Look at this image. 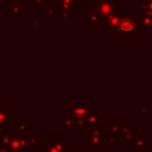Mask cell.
I'll list each match as a JSON object with an SVG mask.
<instances>
[{
    "label": "cell",
    "mask_w": 152,
    "mask_h": 152,
    "mask_svg": "<svg viewBox=\"0 0 152 152\" xmlns=\"http://www.w3.org/2000/svg\"><path fill=\"white\" fill-rule=\"evenodd\" d=\"M132 147L137 150V152H144L146 148H148V139L140 137L132 141Z\"/></svg>",
    "instance_id": "5"
},
{
    "label": "cell",
    "mask_w": 152,
    "mask_h": 152,
    "mask_svg": "<svg viewBox=\"0 0 152 152\" xmlns=\"http://www.w3.org/2000/svg\"><path fill=\"white\" fill-rule=\"evenodd\" d=\"M89 140H90V134H89V132H88V133H84V134H83V141H84L86 144H88Z\"/></svg>",
    "instance_id": "8"
},
{
    "label": "cell",
    "mask_w": 152,
    "mask_h": 152,
    "mask_svg": "<svg viewBox=\"0 0 152 152\" xmlns=\"http://www.w3.org/2000/svg\"><path fill=\"white\" fill-rule=\"evenodd\" d=\"M0 152H12V151L6 146H0Z\"/></svg>",
    "instance_id": "10"
},
{
    "label": "cell",
    "mask_w": 152,
    "mask_h": 152,
    "mask_svg": "<svg viewBox=\"0 0 152 152\" xmlns=\"http://www.w3.org/2000/svg\"><path fill=\"white\" fill-rule=\"evenodd\" d=\"M24 141H25V146L26 148H36V146L40 142V139L36 137L34 133H31V132H27L24 134Z\"/></svg>",
    "instance_id": "4"
},
{
    "label": "cell",
    "mask_w": 152,
    "mask_h": 152,
    "mask_svg": "<svg viewBox=\"0 0 152 152\" xmlns=\"http://www.w3.org/2000/svg\"><path fill=\"white\" fill-rule=\"evenodd\" d=\"M88 145L89 148H104L106 147L104 135H90V140Z\"/></svg>",
    "instance_id": "3"
},
{
    "label": "cell",
    "mask_w": 152,
    "mask_h": 152,
    "mask_svg": "<svg viewBox=\"0 0 152 152\" xmlns=\"http://www.w3.org/2000/svg\"><path fill=\"white\" fill-rule=\"evenodd\" d=\"M40 152H68V139L48 138L40 145Z\"/></svg>",
    "instance_id": "1"
},
{
    "label": "cell",
    "mask_w": 152,
    "mask_h": 152,
    "mask_svg": "<svg viewBox=\"0 0 152 152\" xmlns=\"http://www.w3.org/2000/svg\"><path fill=\"white\" fill-rule=\"evenodd\" d=\"M30 124L28 122H14V133L25 134L28 132Z\"/></svg>",
    "instance_id": "6"
},
{
    "label": "cell",
    "mask_w": 152,
    "mask_h": 152,
    "mask_svg": "<svg viewBox=\"0 0 152 152\" xmlns=\"http://www.w3.org/2000/svg\"><path fill=\"white\" fill-rule=\"evenodd\" d=\"M7 147L12 152H25L26 146H25V141H24V134H18L14 132L10 133Z\"/></svg>",
    "instance_id": "2"
},
{
    "label": "cell",
    "mask_w": 152,
    "mask_h": 152,
    "mask_svg": "<svg viewBox=\"0 0 152 152\" xmlns=\"http://www.w3.org/2000/svg\"><path fill=\"white\" fill-rule=\"evenodd\" d=\"M71 152H84V150H83V148H76V147H75Z\"/></svg>",
    "instance_id": "11"
},
{
    "label": "cell",
    "mask_w": 152,
    "mask_h": 152,
    "mask_svg": "<svg viewBox=\"0 0 152 152\" xmlns=\"http://www.w3.org/2000/svg\"><path fill=\"white\" fill-rule=\"evenodd\" d=\"M75 125L74 120H63V132H72V127Z\"/></svg>",
    "instance_id": "7"
},
{
    "label": "cell",
    "mask_w": 152,
    "mask_h": 152,
    "mask_svg": "<svg viewBox=\"0 0 152 152\" xmlns=\"http://www.w3.org/2000/svg\"><path fill=\"white\" fill-rule=\"evenodd\" d=\"M115 141H116V137L113 134H110V137L107 139V142H109V144H114Z\"/></svg>",
    "instance_id": "9"
}]
</instances>
